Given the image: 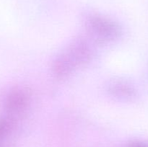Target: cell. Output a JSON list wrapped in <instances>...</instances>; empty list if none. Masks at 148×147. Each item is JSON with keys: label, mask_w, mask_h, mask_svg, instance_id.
<instances>
[{"label": "cell", "mask_w": 148, "mask_h": 147, "mask_svg": "<svg viewBox=\"0 0 148 147\" xmlns=\"http://www.w3.org/2000/svg\"><path fill=\"white\" fill-rule=\"evenodd\" d=\"M92 48L84 39H77L69 45L66 50L60 53L53 61L52 71L59 79L66 77L75 69L90 61L92 56Z\"/></svg>", "instance_id": "obj_1"}, {"label": "cell", "mask_w": 148, "mask_h": 147, "mask_svg": "<svg viewBox=\"0 0 148 147\" xmlns=\"http://www.w3.org/2000/svg\"><path fill=\"white\" fill-rule=\"evenodd\" d=\"M85 24L91 37L98 43L114 42L118 40L122 34V29L119 23L98 14L88 16Z\"/></svg>", "instance_id": "obj_2"}, {"label": "cell", "mask_w": 148, "mask_h": 147, "mask_svg": "<svg viewBox=\"0 0 148 147\" xmlns=\"http://www.w3.org/2000/svg\"><path fill=\"white\" fill-rule=\"evenodd\" d=\"M108 93L111 96L123 100H132L137 97L135 87L130 82L124 79H113L107 86Z\"/></svg>", "instance_id": "obj_3"}, {"label": "cell", "mask_w": 148, "mask_h": 147, "mask_svg": "<svg viewBox=\"0 0 148 147\" xmlns=\"http://www.w3.org/2000/svg\"><path fill=\"white\" fill-rule=\"evenodd\" d=\"M28 97L23 90H14L7 95L5 100V108L11 113H17L26 108Z\"/></svg>", "instance_id": "obj_4"}, {"label": "cell", "mask_w": 148, "mask_h": 147, "mask_svg": "<svg viewBox=\"0 0 148 147\" xmlns=\"http://www.w3.org/2000/svg\"><path fill=\"white\" fill-rule=\"evenodd\" d=\"M11 128V121L7 118L0 119V139L2 138L10 131Z\"/></svg>", "instance_id": "obj_5"}, {"label": "cell", "mask_w": 148, "mask_h": 147, "mask_svg": "<svg viewBox=\"0 0 148 147\" xmlns=\"http://www.w3.org/2000/svg\"><path fill=\"white\" fill-rule=\"evenodd\" d=\"M128 147H148V144L140 141H135L132 142L129 145Z\"/></svg>", "instance_id": "obj_6"}]
</instances>
